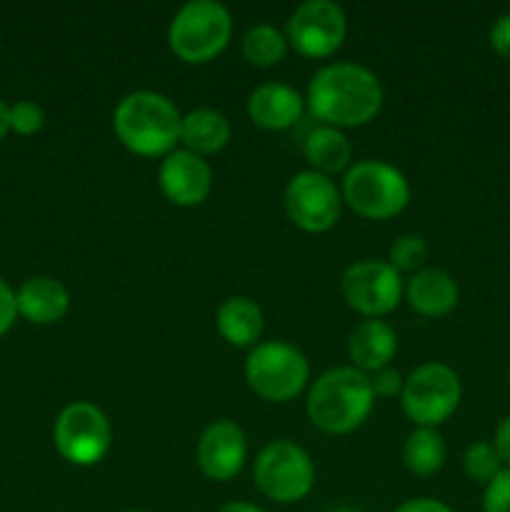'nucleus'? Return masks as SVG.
Returning <instances> with one entry per match:
<instances>
[{
    "mask_svg": "<svg viewBox=\"0 0 510 512\" xmlns=\"http://www.w3.org/2000/svg\"><path fill=\"white\" fill-rule=\"evenodd\" d=\"M15 303H18V315H23L28 323L53 325L70 310V293L60 280L38 275L20 285Z\"/></svg>",
    "mask_w": 510,
    "mask_h": 512,
    "instance_id": "nucleus-17",
    "label": "nucleus"
},
{
    "mask_svg": "<svg viewBox=\"0 0 510 512\" xmlns=\"http://www.w3.org/2000/svg\"><path fill=\"white\" fill-rule=\"evenodd\" d=\"M375 405L370 378L355 368H335L320 375L308 393V418L330 435L353 433Z\"/></svg>",
    "mask_w": 510,
    "mask_h": 512,
    "instance_id": "nucleus-3",
    "label": "nucleus"
},
{
    "mask_svg": "<svg viewBox=\"0 0 510 512\" xmlns=\"http://www.w3.org/2000/svg\"><path fill=\"white\" fill-rule=\"evenodd\" d=\"M343 200L360 218L390 220L408 208L410 183L385 160H360L345 173Z\"/></svg>",
    "mask_w": 510,
    "mask_h": 512,
    "instance_id": "nucleus-5",
    "label": "nucleus"
},
{
    "mask_svg": "<svg viewBox=\"0 0 510 512\" xmlns=\"http://www.w3.org/2000/svg\"><path fill=\"white\" fill-rule=\"evenodd\" d=\"M233 18L218 0H190L175 13L168 45L183 63L200 65L218 58L230 43Z\"/></svg>",
    "mask_w": 510,
    "mask_h": 512,
    "instance_id": "nucleus-4",
    "label": "nucleus"
},
{
    "mask_svg": "<svg viewBox=\"0 0 510 512\" xmlns=\"http://www.w3.org/2000/svg\"><path fill=\"white\" fill-rule=\"evenodd\" d=\"M15 318H18V303H15V293L3 278H0V338L13 328Z\"/></svg>",
    "mask_w": 510,
    "mask_h": 512,
    "instance_id": "nucleus-29",
    "label": "nucleus"
},
{
    "mask_svg": "<svg viewBox=\"0 0 510 512\" xmlns=\"http://www.w3.org/2000/svg\"><path fill=\"white\" fill-rule=\"evenodd\" d=\"M428 260V245L420 235H400L393 245H390L388 263L393 265L398 273H420Z\"/></svg>",
    "mask_w": 510,
    "mask_h": 512,
    "instance_id": "nucleus-25",
    "label": "nucleus"
},
{
    "mask_svg": "<svg viewBox=\"0 0 510 512\" xmlns=\"http://www.w3.org/2000/svg\"><path fill=\"white\" fill-rule=\"evenodd\" d=\"M285 213L305 233H325L340 220L343 195L335 183L315 170L293 175L283 195Z\"/></svg>",
    "mask_w": 510,
    "mask_h": 512,
    "instance_id": "nucleus-12",
    "label": "nucleus"
},
{
    "mask_svg": "<svg viewBox=\"0 0 510 512\" xmlns=\"http://www.w3.org/2000/svg\"><path fill=\"white\" fill-rule=\"evenodd\" d=\"M463 468L470 480L488 485L490 480L503 470V460H500L498 450H495L490 443H473L468 450H465Z\"/></svg>",
    "mask_w": 510,
    "mask_h": 512,
    "instance_id": "nucleus-24",
    "label": "nucleus"
},
{
    "mask_svg": "<svg viewBox=\"0 0 510 512\" xmlns=\"http://www.w3.org/2000/svg\"><path fill=\"white\" fill-rule=\"evenodd\" d=\"M490 48L503 60H510V13L495 20V25L490 28Z\"/></svg>",
    "mask_w": 510,
    "mask_h": 512,
    "instance_id": "nucleus-30",
    "label": "nucleus"
},
{
    "mask_svg": "<svg viewBox=\"0 0 510 512\" xmlns=\"http://www.w3.org/2000/svg\"><path fill=\"white\" fill-rule=\"evenodd\" d=\"M160 190L178 208H195L213 190V170L208 160L190 150H173L165 155L158 173Z\"/></svg>",
    "mask_w": 510,
    "mask_h": 512,
    "instance_id": "nucleus-14",
    "label": "nucleus"
},
{
    "mask_svg": "<svg viewBox=\"0 0 510 512\" xmlns=\"http://www.w3.org/2000/svg\"><path fill=\"white\" fill-rule=\"evenodd\" d=\"M460 378L443 363H425L405 378L403 410L418 428H438L458 410Z\"/></svg>",
    "mask_w": 510,
    "mask_h": 512,
    "instance_id": "nucleus-8",
    "label": "nucleus"
},
{
    "mask_svg": "<svg viewBox=\"0 0 510 512\" xmlns=\"http://www.w3.org/2000/svg\"><path fill=\"white\" fill-rule=\"evenodd\" d=\"M348 20L333 0H305L288 18L285 38L305 58H328L343 45Z\"/></svg>",
    "mask_w": 510,
    "mask_h": 512,
    "instance_id": "nucleus-11",
    "label": "nucleus"
},
{
    "mask_svg": "<svg viewBox=\"0 0 510 512\" xmlns=\"http://www.w3.org/2000/svg\"><path fill=\"white\" fill-rule=\"evenodd\" d=\"M305 105L330 128H360L383 108V85L365 65H325L310 78Z\"/></svg>",
    "mask_w": 510,
    "mask_h": 512,
    "instance_id": "nucleus-1",
    "label": "nucleus"
},
{
    "mask_svg": "<svg viewBox=\"0 0 510 512\" xmlns=\"http://www.w3.org/2000/svg\"><path fill=\"white\" fill-rule=\"evenodd\" d=\"M215 325L225 343L235 348H255L263 335V310L250 298H228L215 313Z\"/></svg>",
    "mask_w": 510,
    "mask_h": 512,
    "instance_id": "nucleus-19",
    "label": "nucleus"
},
{
    "mask_svg": "<svg viewBox=\"0 0 510 512\" xmlns=\"http://www.w3.org/2000/svg\"><path fill=\"white\" fill-rule=\"evenodd\" d=\"M183 115L175 103L155 90H135L118 103L113 130L120 143L135 155L160 158L170 155L180 143Z\"/></svg>",
    "mask_w": 510,
    "mask_h": 512,
    "instance_id": "nucleus-2",
    "label": "nucleus"
},
{
    "mask_svg": "<svg viewBox=\"0 0 510 512\" xmlns=\"http://www.w3.org/2000/svg\"><path fill=\"white\" fill-rule=\"evenodd\" d=\"M53 443L60 458L78 468H93L113 445L110 420L93 403H73L58 415L53 428Z\"/></svg>",
    "mask_w": 510,
    "mask_h": 512,
    "instance_id": "nucleus-9",
    "label": "nucleus"
},
{
    "mask_svg": "<svg viewBox=\"0 0 510 512\" xmlns=\"http://www.w3.org/2000/svg\"><path fill=\"white\" fill-rule=\"evenodd\" d=\"M228 140L230 123L220 110L198 108L183 115V123H180V143L190 153L200 155V158L220 153L228 145Z\"/></svg>",
    "mask_w": 510,
    "mask_h": 512,
    "instance_id": "nucleus-20",
    "label": "nucleus"
},
{
    "mask_svg": "<svg viewBox=\"0 0 510 512\" xmlns=\"http://www.w3.org/2000/svg\"><path fill=\"white\" fill-rule=\"evenodd\" d=\"M508 383H510V370H508Z\"/></svg>",
    "mask_w": 510,
    "mask_h": 512,
    "instance_id": "nucleus-37",
    "label": "nucleus"
},
{
    "mask_svg": "<svg viewBox=\"0 0 510 512\" xmlns=\"http://www.w3.org/2000/svg\"><path fill=\"white\" fill-rule=\"evenodd\" d=\"M395 512H453V510L435 498H415V500H408V503L400 505Z\"/></svg>",
    "mask_w": 510,
    "mask_h": 512,
    "instance_id": "nucleus-31",
    "label": "nucleus"
},
{
    "mask_svg": "<svg viewBox=\"0 0 510 512\" xmlns=\"http://www.w3.org/2000/svg\"><path fill=\"white\" fill-rule=\"evenodd\" d=\"M253 480L265 498L293 505L308 498L315 485V465L293 440H275L255 458Z\"/></svg>",
    "mask_w": 510,
    "mask_h": 512,
    "instance_id": "nucleus-7",
    "label": "nucleus"
},
{
    "mask_svg": "<svg viewBox=\"0 0 510 512\" xmlns=\"http://www.w3.org/2000/svg\"><path fill=\"white\" fill-rule=\"evenodd\" d=\"M218 512H265L263 508H258V505H253V503H228V505H223V508H220Z\"/></svg>",
    "mask_w": 510,
    "mask_h": 512,
    "instance_id": "nucleus-34",
    "label": "nucleus"
},
{
    "mask_svg": "<svg viewBox=\"0 0 510 512\" xmlns=\"http://www.w3.org/2000/svg\"><path fill=\"white\" fill-rule=\"evenodd\" d=\"M328 512H363V510L353 508V505H335V508H330Z\"/></svg>",
    "mask_w": 510,
    "mask_h": 512,
    "instance_id": "nucleus-35",
    "label": "nucleus"
},
{
    "mask_svg": "<svg viewBox=\"0 0 510 512\" xmlns=\"http://www.w3.org/2000/svg\"><path fill=\"white\" fill-rule=\"evenodd\" d=\"M340 293L345 303L360 315L380 318L393 313L400 305L405 288L400 273L383 260H358L345 268L340 278Z\"/></svg>",
    "mask_w": 510,
    "mask_h": 512,
    "instance_id": "nucleus-10",
    "label": "nucleus"
},
{
    "mask_svg": "<svg viewBox=\"0 0 510 512\" xmlns=\"http://www.w3.org/2000/svg\"><path fill=\"white\" fill-rule=\"evenodd\" d=\"M395 350H398L395 330L383 320H363L348 338L350 360L360 373H378V370L388 368Z\"/></svg>",
    "mask_w": 510,
    "mask_h": 512,
    "instance_id": "nucleus-18",
    "label": "nucleus"
},
{
    "mask_svg": "<svg viewBox=\"0 0 510 512\" xmlns=\"http://www.w3.org/2000/svg\"><path fill=\"white\" fill-rule=\"evenodd\" d=\"M243 55L255 68H273L288 55V38L275 25H255L243 35Z\"/></svg>",
    "mask_w": 510,
    "mask_h": 512,
    "instance_id": "nucleus-23",
    "label": "nucleus"
},
{
    "mask_svg": "<svg viewBox=\"0 0 510 512\" xmlns=\"http://www.w3.org/2000/svg\"><path fill=\"white\" fill-rule=\"evenodd\" d=\"M303 95L285 83H265L248 98V115L263 130H288L300 120Z\"/></svg>",
    "mask_w": 510,
    "mask_h": 512,
    "instance_id": "nucleus-15",
    "label": "nucleus"
},
{
    "mask_svg": "<svg viewBox=\"0 0 510 512\" xmlns=\"http://www.w3.org/2000/svg\"><path fill=\"white\" fill-rule=\"evenodd\" d=\"M403 385V375L395 368H390V365L373 373V378H370V388H373L375 398H395V395L403 393Z\"/></svg>",
    "mask_w": 510,
    "mask_h": 512,
    "instance_id": "nucleus-28",
    "label": "nucleus"
},
{
    "mask_svg": "<svg viewBox=\"0 0 510 512\" xmlns=\"http://www.w3.org/2000/svg\"><path fill=\"white\" fill-rule=\"evenodd\" d=\"M403 463L413 475L428 478L445 463V443L435 428H418L408 435L403 445Z\"/></svg>",
    "mask_w": 510,
    "mask_h": 512,
    "instance_id": "nucleus-22",
    "label": "nucleus"
},
{
    "mask_svg": "<svg viewBox=\"0 0 510 512\" xmlns=\"http://www.w3.org/2000/svg\"><path fill=\"white\" fill-rule=\"evenodd\" d=\"M303 155L310 163V170L330 178V175L348 170L353 150H350V143L343 135V130L320 125V128L310 130L308 138H305Z\"/></svg>",
    "mask_w": 510,
    "mask_h": 512,
    "instance_id": "nucleus-21",
    "label": "nucleus"
},
{
    "mask_svg": "<svg viewBox=\"0 0 510 512\" xmlns=\"http://www.w3.org/2000/svg\"><path fill=\"white\" fill-rule=\"evenodd\" d=\"M493 448L498 450L500 460L510 465V415L498 425L495 430V440H493Z\"/></svg>",
    "mask_w": 510,
    "mask_h": 512,
    "instance_id": "nucleus-32",
    "label": "nucleus"
},
{
    "mask_svg": "<svg viewBox=\"0 0 510 512\" xmlns=\"http://www.w3.org/2000/svg\"><path fill=\"white\" fill-rule=\"evenodd\" d=\"M483 512H510V468L500 470L483 495Z\"/></svg>",
    "mask_w": 510,
    "mask_h": 512,
    "instance_id": "nucleus-27",
    "label": "nucleus"
},
{
    "mask_svg": "<svg viewBox=\"0 0 510 512\" xmlns=\"http://www.w3.org/2000/svg\"><path fill=\"white\" fill-rule=\"evenodd\" d=\"M123 512H143V510H123Z\"/></svg>",
    "mask_w": 510,
    "mask_h": 512,
    "instance_id": "nucleus-36",
    "label": "nucleus"
},
{
    "mask_svg": "<svg viewBox=\"0 0 510 512\" xmlns=\"http://www.w3.org/2000/svg\"><path fill=\"white\" fill-rule=\"evenodd\" d=\"M308 378V358L295 345L280 340L258 343L245 360V380L250 390L268 403H290L303 393Z\"/></svg>",
    "mask_w": 510,
    "mask_h": 512,
    "instance_id": "nucleus-6",
    "label": "nucleus"
},
{
    "mask_svg": "<svg viewBox=\"0 0 510 512\" xmlns=\"http://www.w3.org/2000/svg\"><path fill=\"white\" fill-rule=\"evenodd\" d=\"M10 130V105H5V100L0 98V140L8 135Z\"/></svg>",
    "mask_w": 510,
    "mask_h": 512,
    "instance_id": "nucleus-33",
    "label": "nucleus"
},
{
    "mask_svg": "<svg viewBox=\"0 0 510 512\" xmlns=\"http://www.w3.org/2000/svg\"><path fill=\"white\" fill-rule=\"evenodd\" d=\"M248 458V440L233 420H215L198 440V465L205 478L215 483L233 480Z\"/></svg>",
    "mask_w": 510,
    "mask_h": 512,
    "instance_id": "nucleus-13",
    "label": "nucleus"
},
{
    "mask_svg": "<svg viewBox=\"0 0 510 512\" xmlns=\"http://www.w3.org/2000/svg\"><path fill=\"white\" fill-rule=\"evenodd\" d=\"M45 123V113L33 100H20L10 105V130L18 135H35Z\"/></svg>",
    "mask_w": 510,
    "mask_h": 512,
    "instance_id": "nucleus-26",
    "label": "nucleus"
},
{
    "mask_svg": "<svg viewBox=\"0 0 510 512\" xmlns=\"http://www.w3.org/2000/svg\"><path fill=\"white\" fill-rule=\"evenodd\" d=\"M460 298L458 283L440 268H423L405 285V300L423 318H443L455 310Z\"/></svg>",
    "mask_w": 510,
    "mask_h": 512,
    "instance_id": "nucleus-16",
    "label": "nucleus"
}]
</instances>
